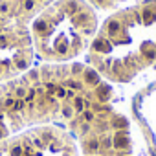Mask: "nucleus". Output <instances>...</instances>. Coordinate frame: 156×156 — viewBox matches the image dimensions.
Here are the masks:
<instances>
[{
	"label": "nucleus",
	"mask_w": 156,
	"mask_h": 156,
	"mask_svg": "<svg viewBox=\"0 0 156 156\" xmlns=\"http://www.w3.org/2000/svg\"><path fill=\"white\" fill-rule=\"evenodd\" d=\"M99 28L87 0H55L30 22L35 55L44 62H70L87 53Z\"/></svg>",
	"instance_id": "2"
},
{
	"label": "nucleus",
	"mask_w": 156,
	"mask_h": 156,
	"mask_svg": "<svg viewBox=\"0 0 156 156\" xmlns=\"http://www.w3.org/2000/svg\"><path fill=\"white\" fill-rule=\"evenodd\" d=\"M88 64L107 81L129 83L156 64V0L114 11L87 51Z\"/></svg>",
	"instance_id": "1"
},
{
	"label": "nucleus",
	"mask_w": 156,
	"mask_h": 156,
	"mask_svg": "<svg viewBox=\"0 0 156 156\" xmlns=\"http://www.w3.org/2000/svg\"><path fill=\"white\" fill-rule=\"evenodd\" d=\"M35 57L30 24L0 17V83L28 72Z\"/></svg>",
	"instance_id": "3"
},
{
	"label": "nucleus",
	"mask_w": 156,
	"mask_h": 156,
	"mask_svg": "<svg viewBox=\"0 0 156 156\" xmlns=\"http://www.w3.org/2000/svg\"><path fill=\"white\" fill-rule=\"evenodd\" d=\"M55 0H0V17L30 24Z\"/></svg>",
	"instance_id": "4"
},
{
	"label": "nucleus",
	"mask_w": 156,
	"mask_h": 156,
	"mask_svg": "<svg viewBox=\"0 0 156 156\" xmlns=\"http://www.w3.org/2000/svg\"><path fill=\"white\" fill-rule=\"evenodd\" d=\"M87 2L96 8V9H103V11H110V9H118L123 2L127 0H87Z\"/></svg>",
	"instance_id": "5"
}]
</instances>
